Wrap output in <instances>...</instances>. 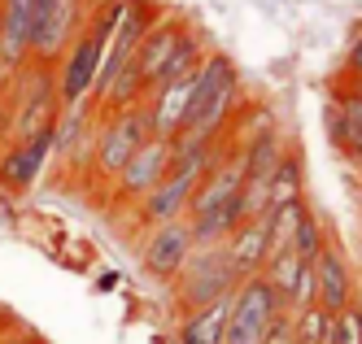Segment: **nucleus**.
I'll return each mask as SVG.
<instances>
[{
    "instance_id": "1",
    "label": "nucleus",
    "mask_w": 362,
    "mask_h": 344,
    "mask_svg": "<svg viewBox=\"0 0 362 344\" xmlns=\"http://www.w3.org/2000/svg\"><path fill=\"white\" fill-rule=\"evenodd\" d=\"M118 13H122V0H92L83 26L74 31V40L66 44V52L57 57V92H62V105L92 100L96 78H100V66H105V52H110V35H114Z\"/></svg>"
},
{
    "instance_id": "2",
    "label": "nucleus",
    "mask_w": 362,
    "mask_h": 344,
    "mask_svg": "<svg viewBox=\"0 0 362 344\" xmlns=\"http://www.w3.org/2000/svg\"><path fill=\"white\" fill-rule=\"evenodd\" d=\"M236 283H240V275H236V266H231V257H227L223 244H192L188 261L166 283V297H170V309L179 319V314H188V309H201L210 301L231 297Z\"/></svg>"
},
{
    "instance_id": "3",
    "label": "nucleus",
    "mask_w": 362,
    "mask_h": 344,
    "mask_svg": "<svg viewBox=\"0 0 362 344\" xmlns=\"http://www.w3.org/2000/svg\"><path fill=\"white\" fill-rule=\"evenodd\" d=\"M153 136V122H148V109L144 100L140 105H127L118 114H100V131H96V157H92V170H88V183L110 192V183L122 174V166L136 157V148Z\"/></svg>"
},
{
    "instance_id": "4",
    "label": "nucleus",
    "mask_w": 362,
    "mask_h": 344,
    "mask_svg": "<svg viewBox=\"0 0 362 344\" xmlns=\"http://www.w3.org/2000/svg\"><path fill=\"white\" fill-rule=\"evenodd\" d=\"M284 314L275 287L267 283V275H249L236 283L231 292V309H227V327H223V344H262L275 327V319Z\"/></svg>"
},
{
    "instance_id": "5",
    "label": "nucleus",
    "mask_w": 362,
    "mask_h": 344,
    "mask_svg": "<svg viewBox=\"0 0 362 344\" xmlns=\"http://www.w3.org/2000/svg\"><path fill=\"white\" fill-rule=\"evenodd\" d=\"M96 131H100V109H96V100L62 105V114H57V153H53V162L62 166L66 179H83V174L92 170Z\"/></svg>"
},
{
    "instance_id": "6",
    "label": "nucleus",
    "mask_w": 362,
    "mask_h": 344,
    "mask_svg": "<svg viewBox=\"0 0 362 344\" xmlns=\"http://www.w3.org/2000/svg\"><path fill=\"white\" fill-rule=\"evenodd\" d=\"M188 253H192V227H188V218L148 227V231L136 235V266H140L144 279L162 283V287L179 275V266L188 261Z\"/></svg>"
},
{
    "instance_id": "7",
    "label": "nucleus",
    "mask_w": 362,
    "mask_h": 344,
    "mask_svg": "<svg viewBox=\"0 0 362 344\" xmlns=\"http://www.w3.org/2000/svg\"><path fill=\"white\" fill-rule=\"evenodd\" d=\"M57 153V122L35 131L27 140H9L0 148V188L9 196H27L35 183L48 174V162Z\"/></svg>"
},
{
    "instance_id": "8",
    "label": "nucleus",
    "mask_w": 362,
    "mask_h": 344,
    "mask_svg": "<svg viewBox=\"0 0 362 344\" xmlns=\"http://www.w3.org/2000/svg\"><path fill=\"white\" fill-rule=\"evenodd\" d=\"M92 0H40L35 5V35H31V66H57L66 44L83 26Z\"/></svg>"
},
{
    "instance_id": "9",
    "label": "nucleus",
    "mask_w": 362,
    "mask_h": 344,
    "mask_svg": "<svg viewBox=\"0 0 362 344\" xmlns=\"http://www.w3.org/2000/svg\"><path fill=\"white\" fill-rule=\"evenodd\" d=\"M170 162H175V148H170V136H148L140 148H136V157L122 166V174L110 183V192H105V201L110 205H122V209H132L144 192H153L158 183L166 179V170H170Z\"/></svg>"
},
{
    "instance_id": "10",
    "label": "nucleus",
    "mask_w": 362,
    "mask_h": 344,
    "mask_svg": "<svg viewBox=\"0 0 362 344\" xmlns=\"http://www.w3.org/2000/svg\"><path fill=\"white\" fill-rule=\"evenodd\" d=\"M197 31V22L188 18V13H175V9H166L158 22L148 26V35L140 40V48H136V70H140V78H144V96H148V88L158 83V74H162V66L175 57V48L184 44L188 35Z\"/></svg>"
},
{
    "instance_id": "11",
    "label": "nucleus",
    "mask_w": 362,
    "mask_h": 344,
    "mask_svg": "<svg viewBox=\"0 0 362 344\" xmlns=\"http://www.w3.org/2000/svg\"><path fill=\"white\" fill-rule=\"evenodd\" d=\"M310 266H315V305H323L327 314L345 309L358 297V271L345 257V249L336 244V235L319 249V257L310 261Z\"/></svg>"
},
{
    "instance_id": "12",
    "label": "nucleus",
    "mask_w": 362,
    "mask_h": 344,
    "mask_svg": "<svg viewBox=\"0 0 362 344\" xmlns=\"http://www.w3.org/2000/svg\"><path fill=\"white\" fill-rule=\"evenodd\" d=\"M35 5L40 0H0V74L5 78L31 66Z\"/></svg>"
},
{
    "instance_id": "13",
    "label": "nucleus",
    "mask_w": 362,
    "mask_h": 344,
    "mask_svg": "<svg viewBox=\"0 0 362 344\" xmlns=\"http://www.w3.org/2000/svg\"><path fill=\"white\" fill-rule=\"evenodd\" d=\"M262 275H267V283L275 287L284 314H297L301 305L315 301V266H310L305 257H297L293 249L275 253L267 266H262Z\"/></svg>"
},
{
    "instance_id": "14",
    "label": "nucleus",
    "mask_w": 362,
    "mask_h": 344,
    "mask_svg": "<svg viewBox=\"0 0 362 344\" xmlns=\"http://www.w3.org/2000/svg\"><path fill=\"white\" fill-rule=\"evenodd\" d=\"M223 249H227V257H231V266H236L240 279L262 275V266L271 261V227H267V214L245 218V223L223 240Z\"/></svg>"
},
{
    "instance_id": "15",
    "label": "nucleus",
    "mask_w": 362,
    "mask_h": 344,
    "mask_svg": "<svg viewBox=\"0 0 362 344\" xmlns=\"http://www.w3.org/2000/svg\"><path fill=\"white\" fill-rule=\"evenodd\" d=\"M227 309H231V297L223 301H210L201 309H188L175 319V344H223V327H227Z\"/></svg>"
},
{
    "instance_id": "16",
    "label": "nucleus",
    "mask_w": 362,
    "mask_h": 344,
    "mask_svg": "<svg viewBox=\"0 0 362 344\" xmlns=\"http://www.w3.org/2000/svg\"><path fill=\"white\" fill-rule=\"evenodd\" d=\"M240 223H245L240 196H231V201H223V205H210V209H201V214H188L192 244H223Z\"/></svg>"
},
{
    "instance_id": "17",
    "label": "nucleus",
    "mask_w": 362,
    "mask_h": 344,
    "mask_svg": "<svg viewBox=\"0 0 362 344\" xmlns=\"http://www.w3.org/2000/svg\"><path fill=\"white\" fill-rule=\"evenodd\" d=\"M293 196H305V148H301V140L284 144L279 162L271 170V205L293 201Z\"/></svg>"
},
{
    "instance_id": "18",
    "label": "nucleus",
    "mask_w": 362,
    "mask_h": 344,
    "mask_svg": "<svg viewBox=\"0 0 362 344\" xmlns=\"http://www.w3.org/2000/svg\"><path fill=\"white\" fill-rule=\"evenodd\" d=\"M305 209H310V196H293V201H279L267 209V227H271V257L284 253L293 244V235H297V223L305 218Z\"/></svg>"
},
{
    "instance_id": "19",
    "label": "nucleus",
    "mask_w": 362,
    "mask_h": 344,
    "mask_svg": "<svg viewBox=\"0 0 362 344\" xmlns=\"http://www.w3.org/2000/svg\"><path fill=\"white\" fill-rule=\"evenodd\" d=\"M332 235H336V231H332V223L319 214L315 205H310V209H305V218L297 223V235H293V244H288V249H293L297 257H305V261H315V257H319V249L332 240Z\"/></svg>"
},
{
    "instance_id": "20",
    "label": "nucleus",
    "mask_w": 362,
    "mask_h": 344,
    "mask_svg": "<svg viewBox=\"0 0 362 344\" xmlns=\"http://www.w3.org/2000/svg\"><path fill=\"white\" fill-rule=\"evenodd\" d=\"M327 323H332V314L323 309V305H301L297 314H293V336H297V344H323L327 340Z\"/></svg>"
},
{
    "instance_id": "21",
    "label": "nucleus",
    "mask_w": 362,
    "mask_h": 344,
    "mask_svg": "<svg viewBox=\"0 0 362 344\" xmlns=\"http://www.w3.org/2000/svg\"><path fill=\"white\" fill-rule=\"evenodd\" d=\"M323 344H362V305H358V297H354L345 309L332 314L327 340H323Z\"/></svg>"
},
{
    "instance_id": "22",
    "label": "nucleus",
    "mask_w": 362,
    "mask_h": 344,
    "mask_svg": "<svg viewBox=\"0 0 362 344\" xmlns=\"http://www.w3.org/2000/svg\"><path fill=\"white\" fill-rule=\"evenodd\" d=\"M345 74L362 83V26H358V35L349 40V48H345Z\"/></svg>"
},
{
    "instance_id": "23",
    "label": "nucleus",
    "mask_w": 362,
    "mask_h": 344,
    "mask_svg": "<svg viewBox=\"0 0 362 344\" xmlns=\"http://www.w3.org/2000/svg\"><path fill=\"white\" fill-rule=\"evenodd\" d=\"M0 344H44V336H35L31 327H9L0 331Z\"/></svg>"
},
{
    "instance_id": "24",
    "label": "nucleus",
    "mask_w": 362,
    "mask_h": 344,
    "mask_svg": "<svg viewBox=\"0 0 362 344\" xmlns=\"http://www.w3.org/2000/svg\"><path fill=\"white\" fill-rule=\"evenodd\" d=\"M5 88H9V78H5V74H0V96H5Z\"/></svg>"
},
{
    "instance_id": "25",
    "label": "nucleus",
    "mask_w": 362,
    "mask_h": 344,
    "mask_svg": "<svg viewBox=\"0 0 362 344\" xmlns=\"http://www.w3.org/2000/svg\"><path fill=\"white\" fill-rule=\"evenodd\" d=\"M358 305H362V275H358Z\"/></svg>"
}]
</instances>
